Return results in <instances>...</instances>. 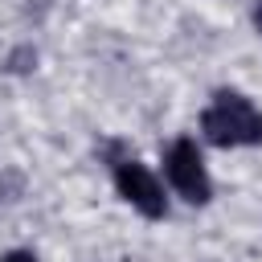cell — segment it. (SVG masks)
Here are the masks:
<instances>
[{
	"label": "cell",
	"mask_w": 262,
	"mask_h": 262,
	"mask_svg": "<svg viewBox=\"0 0 262 262\" xmlns=\"http://www.w3.org/2000/svg\"><path fill=\"white\" fill-rule=\"evenodd\" d=\"M201 131L217 147H254V143H262V111L250 98H242L233 90H221L205 106Z\"/></svg>",
	"instance_id": "obj_1"
},
{
	"label": "cell",
	"mask_w": 262,
	"mask_h": 262,
	"mask_svg": "<svg viewBox=\"0 0 262 262\" xmlns=\"http://www.w3.org/2000/svg\"><path fill=\"white\" fill-rule=\"evenodd\" d=\"M164 172H168V184H172L184 201H192V205H205V201H209L213 184H209L205 160H201V151H196L192 139H176V143L168 147V156H164Z\"/></svg>",
	"instance_id": "obj_2"
},
{
	"label": "cell",
	"mask_w": 262,
	"mask_h": 262,
	"mask_svg": "<svg viewBox=\"0 0 262 262\" xmlns=\"http://www.w3.org/2000/svg\"><path fill=\"white\" fill-rule=\"evenodd\" d=\"M115 188H119V196H123L131 209H139V213L151 217V221L168 213V196H164L160 180H156L143 164H135V160H119V164H115Z\"/></svg>",
	"instance_id": "obj_3"
},
{
	"label": "cell",
	"mask_w": 262,
	"mask_h": 262,
	"mask_svg": "<svg viewBox=\"0 0 262 262\" xmlns=\"http://www.w3.org/2000/svg\"><path fill=\"white\" fill-rule=\"evenodd\" d=\"M29 61H37V53H33V49H16V53L8 57V70H12V74H25Z\"/></svg>",
	"instance_id": "obj_4"
},
{
	"label": "cell",
	"mask_w": 262,
	"mask_h": 262,
	"mask_svg": "<svg viewBox=\"0 0 262 262\" xmlns=\"http://www.w3.org/2000/svg\"><path fill=\"white\" fill-rule=\"evenodd\" d=\"M0 262H37V258H33L29 250H12V254H4Z\"/></svg>",
	"instance_id": "obj_5"
},
{
	"label": "cell",
	"mask_w": 262,
	"mask_h": 262,
	"mask_svg": "<svg viewBox=\"0 0 262 262\" xmlns=\"http://www.w3.org/2000/svg\"><path fill=\"white\" fill-rule=\"evenodd\" d=\"M254 16H258V29H262V0H258V12H254Z\"/></svg>",
	"instance_id": "obj_6"
}]
</instances>
